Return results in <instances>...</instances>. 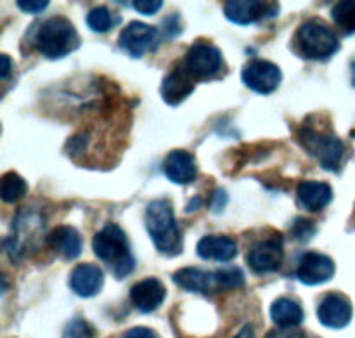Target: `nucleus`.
Listing matches in <instances>:
<instances>
[{
  "label": "nucleus",
  "instance_id": "f8f14e48",
  "mask_svg": "<svg viewBox=\"0 0 355 338\" xmlns=\"http://www.w3.org/2000/svg\"><path fill=\"white\" fill-rule=\"evenodd\" d=\"M224 14L231 23L248 26V24L260 23L270 19L279 14V6L274 2H259V0H231L224 3Z\"/></svg>",
  "mask_w": 355,
  "mask_h": 338
},
{
  "label": "nucleus",
  "instance_id": "4468645a",
  "mask_svg": "<svg viewBox=\"0 0 355 338\" xmlns=\"http://www.w3.org/2000/svg\"><path fill=\"white\" fill-rule=\"evenodd\" d=\"M352 304L342 294H328L318 307L319 323L331 330L345 328L352 321Z\"/></svg>",
  "mask_w": 355,
  "mask_h": 338
},
{
  "label": "nucleus",
  "instance_id": "b1692460",
  "mask_svg": "<svg viewBox=\"0 0 355 338\" xmlns=\"http://www.w3.org/2000/svg\"><path fill=\"white\" fill-rule=\"evenodd\" d=\"M331 19L336 26L343 31V35L355 33V0H345L333 6Z\"/></svg>",
  "mask_w": 355,
  "mask_h": 338
},
{
  "label": "nucleus",
  "instance_id": "f3484780",
  "mask_svg": "<svg viewBox=\"0 0 355 338\" xmlns=\"http://www.w3.org/2000/svg\"><path fill=\"white\" fill-rule=\"evenodd\" d=\"M104 285V274L101 267L94 264H78L69 276V288L82 298L96 297Z\"/></svg>",
  "mask_w": 355,
  "mask_h": 338
},
{
  "label": "nucleus",
  "instance_id": "72a5a7b5",
  "mask_svg": "<svg viewBox=\"0 0 355 338\" xmlns=\"http://www.w3.org/2000/svg\"><path fill=\"white\" fill-rule=\"evenodd\" d=\"M0 61H2L0 62V78L6 80L7 76H9L10 69H12V59L7 54H2L0 56Z\"/></svg>",
  "mask_w": 355,
  "mask_h": 338
},
{
  "label": "nucleus",
  "instance_id": "bb28decb",
  "mask_svg": "<svg viewBox=\"0 0 355 338\" xmlns=\"http://www.w3.org/2000/svg\"><path fill=\"white\" fill-rule=\"evenodd\" d=\"M291 233H293L295 238L300 239V242H309V239L314 236L315 226L314 222L307 221V219L298 217L297 221H295V224L291 226Z\"/></svg>",
  "mask_w": 355,
  "mask_h": 338
},
{
  "label": "nucleus",
  "instance_id": "7c9ffc66",
  "mask_svg": "<svg viewBox=\"0 0 355 338\" xmlns=\"http://www.w3.org/2000/svg\"><path fill=\"white\" fill-rule=\"evenodd\" d=\"M266 338H305L304 333L295 328H281L272 330Z\"/></svg>",
  "mask_w": 355,
  "mask_h": 338
},
{
  "label": "nucleus",
  "instance_id": "5701e85b",
  "mask_svg": "<svg viewBox=\"0 0 355 338\" xmlns=\"http://www.w3.org/2000/svg\"><path fill=\"white\" fill-rule=\"evenodd\" d=\"M28 194V184L19 174L7 172L0 183V198L3 203H16Z\"/></svg>",
  "mask_w": 355,
  "mask_h": 338
},
{
  "label": "nucleus",
  "instance_id": "39448f33",
  "mask_svg": "<svg viewBox=\"0 0 355 338\" xmlns=\"http://www.w3.org/2000/svg\"><path fill=\"white\" fill-rule=\"evenodd\" d=\"M297 51L305 59L322 61L335 56L340 49V38L322 19L312 17L300 24L295 33Z\"/></svg>",
  "mask_w": 355,
  "mask_h": 338
},
{
  "label": "nucleus",
  "instance_id": "f257e3e1",
  "mask_svg": "<svg viewBox=\"0 0 355 338\" xmlns=\"http://www.w3.org/2000/svg\"><path fill=\"white\" fill-rule=\"evenodd\" d=\"M92 250L103 260L116 280H123L134 271L135 260L130 252L128 238L118 224H106L92 239Z\"/></svg>",
  "mask_w": 355,
  "mask_h": 338
},
{
  "label": "nucleus",
  "instance_id": "9b49d317",
  "mask_svg": "<svg viewBox=\"0 0 355 338\" xmlns=\"http://www.w3.org/2000/svg\"><path fill=\"white\" fill-rule=\"evenodd\" d=\"M241 80L250 90L257 94H272L281 85L283 73L279 66L266 59H253L243 68Z\"/></svg>",
  "mask_w": 355,
  "mask_h": 338
},
{
  "label": "nucleus",
  "instance_id": "1a4fd4ad",
  "mask_svg": "<svg viewBox=\"0 0 355 338\" xmlns=\"http://www.w3.org/2000/svg\"><path fill=\"white\" fill-rule=\"evenodd\" d=\"M284 259L283 238L272 236L257 242L246 253V264L255 274H269L281 269Z\"/></svg>",
  "mask_w": 355,
  "mask_h": 338
},
{
  "label": "nucleus",
  "instance_id": "c756f323",
  "mask_svg": "<svg viewBox=\"0 0 355 338\" xmlns=\"http://www.w3.org/2000/svg\"><path fill=\"white\" fill-rule=\"evenodd\" d=\"M173 16H175V14H173ZM173 16L166 17V19L163 21V31H165V37H168V40H172L175 35H179L180 31H182V28H180V23H179V17H177L175 23H172Z\"/></svg>",
  "mask_w": 355,
  "mask_h": 338
},
{
  "label": "nucleus",
  "instance_id": "2f4dec72",
  "mask_svg": "<svg viewBox=\"0 0 355 338\" xmlns=\"http://www.w3.org/2000/svg\"><path fill=\"white\" fill-rule=\"evenodd\" d=\"M125 338H159L158 333L153 332V330L144 328V326H137V328H132L125 333Z\"/></svg>",
  "mask_w": 355,
  "mask_h": 338
},
{
  "label": "nucleus",
  "instance_id": "cd10ccee",
  "mask_svg": "<svg viewBox=\"0 0 355 338\" xmlns=\"http://www.w3.org/2000/svg\"><path fill=\"white\" fill-rule=\"evenodd\" d=\"M132 6L137 12L144 14V16H153L162 9L163 2L162 0H139V2H132Z\"/></svg>",
  "mask_w": 355,
  "mask_h": 338
},
{
  "label": "nucleus",
  "instance_id": "aec40b11",
  "mask_svg": "<svg viewBox=\"0 0 355 338\" xmlns=\"http://www.w3.org/2000/svg\"><path fill=\"white\" fill-rule=\"evenodd\" d=\"M333 187L321 180H304L297 189V203L309 212H321L331 203Z\"/></svg>",
  "mask_w": 355,
  "mask_h": 338
},
{
  "label": "nucleus",
  "instance_id": "c9c22d12",
  "mask_svg": "<svg viewBox=\"0 0 355 338\" xmlns=\"http://www.w3.org/2000/svg\"><path fill=\"white\" fill-rule=\"evenodd\" d=\"M201 205H203V200H201V198H193V200L189 201V207H187L186 210L187 212L198 210V208H201Z\"/></svg>",
  "mask_w": 355,
  "mask_h": 338
},
{
  "label": "nucleus",
  "instance_id": "ddd939ff",
  "mask_svg": "<svg viewBox=\"0 0 355 338\" xmlns=\"http://www.w3.org/2000/svg\"><path fill=\"white\" fill-rule=\"evenodd\" d=\"M335 262L331 257L319 252H307L302 255L300 264L297 269V278L302 285L307 287H318V285L328 283L335 276Z\"/></svg>",
  "mask_w": 355,
  "mask_h": 338
},
{
  "label": "nucleus",
  "instance_id": "c85d7f7f",
  "mask_svg": "<svg viewBox=\"0 0 355 338\" xmlns=\"http://www.w3.org/2000/svg\"><path fill=\"white\" fill-rule=\"evenodd\" d=\"M17 7L26 14H40L49 7V0H19Z\"/></svg>",
  "mask_w": 355,
  "mask_h": 338
},
{
  "label": "nucleus",
  "instance_id": "f704fd0d",
  "mask_svg": "<svg viewBox=\"0 0 355 338\" xmlns=\"http://www.w3.org/2000/svg\"><path fill=\"white\" fill-rule=\"evenodd\" d=\"M234 338H255V328L252 325H246L239 330V333Z\"/></svg>",
  "mask_w": 355,
  "mask_h": 338
},
{
  "label": "nucleus",
  "instance_id": "6e6552de",
  "mask_svg": "<svg viewBox=\"0 0 355 338\" xmlns=\"http://www.w3.org/2000/svg\"><path fill=\"white\" fill-rule=\"evenodd\" d=\"M182 66L193 78L208 80L220 73L224 58L215 45L208 42H196L187 51Z\"/></svg>",
  "mask_w": 355,
  "mask_h": 338
},
{
  "label": "nucleus",
  "instance_id": "e433bc0d",
  "mask_svg": "<svg viewBox=\"0 0 355 338\" xmlns=\"http://www.w3.org/2000/svg\"><path fill=\"white\" fill-rule=\"evenodd\" d=\"M350 80H352V87H355V56L350 61Z\"/></svg>",
  "mask_w": 355,
  "mask_h": 338
},
{
  "label": "nucleus",
  "instance_id": "9d476101",
  "mask_svg": "<svg viewBox=\"0 0 355 338\" xmlns=\"http://www.w3.org/2000/svg\"><path fill=\"white\" fill-rule=\"evenodd\" d=\"M159 35L158 30L141 21H132L121 30L118 45L121 51L127 52L132 58H142L148 52L158 49Z\"/></svg>",
  "mask_w": 355,
  "mask_h": 338
},
{
  "label": "nucleus",
  "instance_id": "7ed1b4c3",
  "mask_svg": "<svg viewBox=\"0 0 355 338\" xmlns=\"http://www.w3.org/2000/svg\"><path fill=\"white\" fill-rule=\"evenodd\" d=\"M146 228L159 253L175 257L182 252V233L177 226L172 203L168 200H155L146 208Z\"/></svg>",
  "mask_w": 355,
  "mask_h": 338
},
{
  "label": "nucleus",
  "instance_id": "6ab92c4d",
  "mask_svg": "<svg viewBox=\"0 0 355 338\" xmlns=\"http://www.w3.org/2000/svg\"><path fill=\"white\" fill-rule=\"evenodd\" d=\"M196 253L205 260L229 262L238 255V243L225 235H208L198 242Z\"/></svg>",
  "mask_w": 355,
  "mask_h": 338
},
{
  "label": "nucleus",
  "instance_id": "393cba45",
  "mask_svg": "<svg viewBox=\"0 0 355 338\" xmlns=\"http://www.w3.org/2000/svg\"><path fill=\"white\" fill-rule=\"evenodd\" d=\"M85 21L89 30H92L94 33H107L114 26L118 17H114L111 10L106 9V7H96V9H92L87 14Z\"/></svg>",
  "mask_w": 355,
  "mask_h": 338
},
{
  "label": "nucleus",
  "instance_id": "0eeeda50",
  "mask_svg": "<svg viewBox=\"0 0 355 338\" xmlns=\"http://www.w3.org/2000/svg\"><path fill=\"white\" fill-rule=\"evenodd\" d=\"M300 139L304 148L319 160L322 169L329 172H338L343 155H345V144L342 139L336 137L335 134L318 132L314 128H304L300 132Z\"/></svg>",
  "mask_w": 355,
  "mask_h": 338
},
{
  "label": "nucleus",
  "instance_id": "2eb2a0df",
  "mask_svg": "<svg viewBox=\"0 0 355 338\" xmlns=\"http://www.w3.org/2000/svg\"><path fill=\"white\" fill-rule=\"evenodd\" d=\"M166 297V288L156 278H146L132 287L130 301L134 302L135 309H139L144 314L155 312L162 307Z\"/></svg>",
  "mask_w": 355,
  "mask_h": 338
},
{
  "label": "nucleus",
  "instance_id": "a878e982",
  "mask_svg": "<svg viewBox=\"0 0 355 338\" xmlns=\"http://www.w3.org/2000/svg\"><path fill=\"white\" fill-rule=\"evenodd\" d=\"M96 328L87 319L75 318L66 325L62 338H96Z\"/></svg>",
  "mask_w": 355,
  "mask_h": 338
},
{
  "label": "nucleus",
  "instance_id": "423d86ee",
  "mask_svg": "<svg viewBox=\"0 0 355 338\" xmlns=\"http://www.w3.org/2000/svg\"><path fill=\"white\" fill-rule=\"evenodd\" d=\"M45 219L35 208L19 210L12 222V235L6 238V252L14 260H19L24 253L37 250L40 242H44Z\"/></svg>",
  "mask_w": 355,
  "mask_h": 338
},
{
  "label": "nucleus",
  "instance_id": "dca6fc26",
  "mask_svg": "<svg viewBox=\"0 0 355 338\" xmlns=\"http://www.w3.org/2000/svg\"><path fill=\"white\" fill-rule=\"evenodd\" d=\"M163 174L173 184H180V186L191 184L198 176L196 158L189 151L173 149L166 155L165 163H163Z\"/></svg>",
  "mask_w": 355,
  "mask_h": 338
},
{
  "label": "nucleus",
  "instance_id": "473e14b6",
  "mask_svg": "<svg viewBox=\"0 0 355 338\" xmlns=\"http://www.w3.org/2000/svg\"><path fill=\"white\" fill-rule=\"evenodd\" d=\"M85 141H87V135L83 137V135H76V137H73L71 141L68 142V153L71 156H75L76 153L82 151L83 148H85Z\"/></svg>",
  "mask_w": 355,
  "mask_h": 338
},
{
  "label": "nucleus",
  "instance_id": "f03ea898",
  "mask_svg": "<svg viewBox=\"0 0 355 338\" xmlns=\"http://www.w3.org/2000/svg\"><path fill=\"white\" fill-rule=\"evenodd\" d=\"M173 283L189 294L214 295L234 290L245 285V274L238 267L220 271H203L200 267H184L173 274Z\"/></svg>",
  "mask_w": 355,
  "mask_h": 338
},
{
  "label": "nucleus",
  "instance_id": "4be33fe9",
  "mask_svg": "<svg viewBox=\"0 0 355 338\" xmlns=\"http://www.w3.org/2000/svg\"><path fill=\"white\" fill-rule=\"evenodd\" d=\"M270 319L279 328H295V326L302 325L305 319V312L302 305L293 298H277L272 305H270Z\"/></svg>",
  "mask_w": 355,
  "mask_h": 338
},
{
  "label": "nucleus",
  "instance_id": "a211bd4d",
  "mask_svg": "<svg viewBox=\"0 0 355 338\" xmlns=\"http://www.w3.org/2000/svg\"><path fill=\"white\" fill-rule=\"evenodd\" d=\"M194 92V78L184 66L172 69L162 83V97L168 106H179Z\"/></svg>",
  "mask_w": 355,
  "mask_h": 338
},
{
  "label": "nucleus",
  "instance_id": "20e7f679",
  "mask_svg": "<svg viewBox=\"0 0 355 338\" xmlns=\"http://www.w3.org/2000/svg\"><path fill=\"white\" fill-rule=\"evenodd\" d=\"M33 45L44 58L61 59L80 47V37L71 21L54 16L38 24Z\"/></svg>",
  "mask_w": 355,
  "mask_h": 338
},
{
  "label": "nucleus",
  "instance_id": "412c9836",
  "mask_svg": "<svg viewBox=\"0 0 355 338\" xmlns=\"http://www.w3.org/2000/svg\"><path fill=\"white\" fill-rule=\"evenodd\" d=\"M47 243L64 260H76L82 255V236L71 226H59V228H55L47 236Z\"/></svg>",
  "mask_w": 355,
  "mask_h": 338
}]
</instances>
